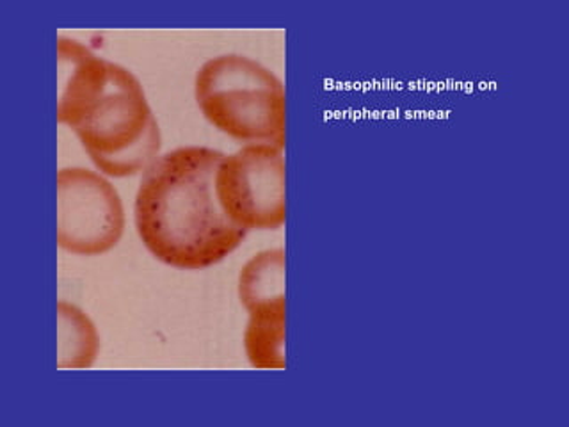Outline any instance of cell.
<instances>
[{
  "label": "cell",
  "mask_w": 569,
  "mask_h": 427,
  "mask_svg": "<svg viewBox=\"0 0 569 427\" xmlns=\"http://www.w3.org/2000/svg\"><path fill=\"white\" fill-rule=\"evenodd\" d=\"M244 349L254 369H284V301L249 310Z\"/></svg>",
  "instance_id": "cell-6"
},
{
  "label": "cell",
  "mask_w": 569,
  "mask_h": 427,
  "mask_svg": "<svg viewBox=\"0 0 569 427\" xmlns=\"http://www.w3.org/2000/svg\"><path fill=\"white\" fill-rule=\"evenodd\" d=\"M222 157L213 148L189 145L166 151L142 171L133 219L142 245L166 266L207 269L248 237L219 203L216 171Z\"/></svg>",
  "instance_id": "cell-1"
},
{
  "label": "cell",
  "mask_w": 569,
  "mask_h": 427,
  "mask_svg": "<svg viewBox=\"0 0 569 427\" xmlns=\"http://www.w3.org/2000/svg\"><path fill=\"white\" fill-rule=\"evenodd\" d=\"M196 103L216 129L244 145L284 148V86L274 71L240 53H222L201 64Z\"/></svg>",
  "instance_id": "cell-3"
},
{
  "label": "cell",
  "mask_w": 569,
  "mask_h": 427,
  "mask_svg": "<svg viewBox=\"0 0 569 427\" xmlns=\"http://www.w3.org/2000/svg\"><path fill=\"white\" fill-rule=\"evenodd\" d=\"M239 299L248 311L284 301L283 249H266L249 258L240 269Z\"/></svg>",
  "instance_id": "cell-8"
},
{
  "label": "cell",
  "mask_w": 569,
  "mask_h": 427,
  "mask_svg": "<svg viewBox=\"0 0 569 427\" xmlns=\"http://www.w3.org/2000/svg\"><path fill=\"white\" fill-rule=\"evenodd\" d=\"M120 195L107 178L88 168L58 171V245L70 254L102 255L123 236Z\"/></svg>",
  "instance_id": "cell-5"
},
{
  "label": "cell",
  "mask_w": 569,
  "mask_h": 427,
  "mask_svg": "<svg viewBox=\"0 0 569 427\" xmlns=\"http://www.w3.org/2000/svg\"><path fill=\"white\" fill-rule=\"evenodd\" d=\"M100 338L93 322L76 305L58 301V369H89L97 360Z\"/></svg>",
  "instance_id": "cell-7"
},
{
  "label": "cell",
  "mask_w": 569,
  "mask_h": 427,
  "mask_svg": "<svg viewBox=\"0 0 569 427\" xmlns=\"http://www.w3.org/2000/svg\"><path fill=\"white\" fill-rule=\"evenodd\" d=\"M58 121L109 177L141 173L159 157L160 129L141 80L129 68L58 36Z\"/></svg>",
  "instance_id": "cell-2"
},
{
  "label": "cell",
  "mask_w": 569,
  "mask_h": 427,
  "mask_svg": "<svg viewBox=\"0 0 569 427\" xmlns=\"http://www.w3.org/2000/svg\"><path fill=\"white\" fill-rule=\"evenodd\" d=\"M219 203L244 230H278L287 219L284 148L244 145L222 157L216 171Z\"/></svg>",
  "instance_id": "cell-4"
}]
</instances>
